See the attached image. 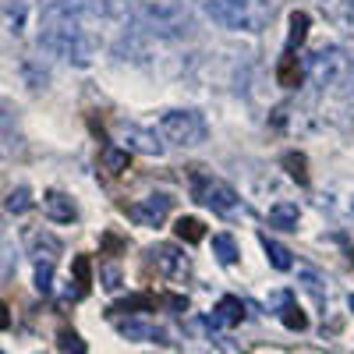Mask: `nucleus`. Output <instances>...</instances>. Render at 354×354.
<instances>
[{"label": "nucleus", "mask_w": 354, "mask_h": 354, "mask_svg": "<svg viewBox=\"0 0 354 354\" xmlns=\"http://www.w3.org/2000/svg\"><path fill=\"white\" fill-rule=\"evenodd\" d=\"M121 135L124 153H142V156H163V138L149 128H138V124H121L117 128Z\"/></svg>", "instance_id": "8"}, {"label": "nucleus", "mask_w": 354, "mask_h": 354, "mask_svg": "<svg viewBox=\"0 0 354 354\" xmlns=\"http://www.w3.org/2000/svg\"><path fill=\"white\" fill-rule=\"evenodd\" d=\"M213 252H216V259H220L223 266L238 262V245H234L230 234H213Z\"/></svg>", "instance_id": "19"}, {"label": "nucleus", "mask_w": 354, "mask_h": 354, "mask_svg": "<svg viewBox=\"0 0 354 354\" xmlns=\"http://www.w3.org/2000/svg\"><path fill=\"white\" fill-rule=\"evenodd\" d=\"M262 248H266V255H270V262L277 266V270H290V266H294L290 248H283L280 241H273V238H262Z\"/></svg>", "instance_id": "20"}, {"label": "nucleus", "mask_w": 354, "mask_h": 354, "mask_svg": "<svg viewBox=\"0 0 354 354\" xmlns=\"http://www.w3.org/2000/svg\"><path fill=\"white\" fill-rule=\"evenodd\" d=\"M277 78H280L283 88H298V85H301V64H298V57L283 53V61H280V68H277Z\"/></svg>", "instance_id": "16"}, {"label": "nucleus", "mask_w": 354, "mask_h": 354, "mask_svg": "<svg viewBox=\"0 0 354 354\" xmlns=\"http://www.w3.org/2000/svg\"><path fill=\"white\" fill-rule=\"evenodd\" d=\"M121 337H124V340H163V330L153 326V322H135V319H128V322H121Z\"/></svg>", "instance_id": "15"}, {"label": "nucleus", "mask_w": 354, "mask_h": 354, "mask_svg": "<svg viewBox=\"0 0 354 354\" xmlns=\"http://www.w3.org/2000/svg\"><path fill=\"white\" fill-rule=\"evenodd\" d=\"M103 287L106 290H117V287H121V270H117V266H103Z\"/></svg>", "instance_id": "28"}, {"label": "nucleus", "mask_w": 354, "mask_h": 354, "mask_svg": "<svg viewBox=\"0 0 354 354\" xmlns=\"http://www.w3.org/2000/svg\"><path fill=\"white\" fill-rule=\"evenodd\" d=\"M61 351L64 354H85V344L75 330H61Z\"/></svg>", "instance_id": "25"}, {"label": "nucleus", "mask_w": 354, "mask_h": 354, "mask_svg": "<svg viewBox=\"0 0 354 354\" xmlns=\"http://www.w3.org/2000/svg\"><path fill=\"white\" fill-rule=\"evenodd\" d=\"M245 319V305L241 298H220V305L213 308V326H238V322Z\"/></svg>", "instance_id": "13"}, {"label": "nucleus", "mask_w": 354, "mask_h": 354, "mask_svg": "<svg viewBox=\"0 0 354 354\" xmlns=\"http://www.w3.org/2000/svg\"><path fill=\"white\" fill-rule=\"evenodd\" d=\"M283 167H287V174L294 177V181L308 185V174H305V156H301V153H287V156H283Z\"/></svg>", "instance_id": "23"}, {"label": "nucleus", "mask_w": 354, "mask_h": 354, "mask_svg": "<svg viewBox=\"0 0 354 354\" xmlns=\"http://www.w3.org/2000/svg\"><path fill=\"white\" fill-rule=\"evenodd\" d=\"M0 354H4V351H0Z\"/></svg>", "instance_id": "34"}, {"label": "nucleus", "mask_w": 354, "mask_h": 354, "mask_svg": "<svg viewBox=\"0 0 354 354\" xmlns=\"http://www.w3.org/2000/svg\"><path fill=\"white\" fill-rule=\"evenodd\" d=\"M344 28H347V36H351L347 57H351V68H354V0H347V4H344Z\"/></svg>", "instance_id": "26"}, {"label": "nucleus", "mask_w": 354, "mask_h": 354, "mask_svg": "<svg viewBox=\"0 0 354 354\" xmlns=\"http://www.w3.org/2000/svg\"><path fill=\"white\" fill-rule=\"evenodd\" d=\"M308 36V15L305 11H294L290 15V36H287V50L283 53H294V46H301Z\"/></svg>", "instance_id": "17"}, {"label": "nucleus", "mask_w": 354, "mask_h": 354, "mask_svg": "<svg viewBox=\"0 0 354 354\" xmlns=\"http://www.w3.org/2000/svg\"><path fill=\"white\" fill-rule=\"evenodd\" d=\"M28 255H32V262H57V255H61V241L53 238L50 230H32L28 234Z\"/></svg>", "instance_id": "11"}, {"label": "nucleus", "mask_w": 354, "mask_h": 354, "mask_svg": "<svg viewBox=\"0 0 354 354\" xmlns=\"http://www.w3.org/2000/svg\"><path fill=\"white\" fill-rule=\"evenodd\" d=\"M0 241H4V227H0ZM0 252H4V248H0Z\"/></svg>", "instance_id": "32"}, {"label": "nucleus", "mask_w": 354, "mask_h": 354, "mask_svg": "<svg viewBox=\"0 0 354 354\" xmlns=\"http://www.w3.org/2000/svg\"><path fill=\"white\" fill-rule=\"evenodd\" d=\"M11 326V312H8V305L0 301V330H8Z\"/></svg>", "instance_id": "30"}, {"label": "nucleus", "mask_w": 354, "mask_h": 354, "mask_svg": "<svg viewBox=\"0 0 354 354\" xmlns=\"http://www.w3.org/2000/svg\"><path fill=\"white\" fill-rule=\"evenodd\" d=\"M43 213H46V220H53V223H71V220H78V205L71 202V195L50 188V192L43 195Z\"/></svg>", "instance_id": "10"}, {"label": "nucleus", "mask_w": 354, "mask_h": 354, "mask_svg": "<svg viewBox=\"0 0 354 354\" xmlns=\"http://www.w3.org/2000/svg\"><path fill=\"white\" fill-rule=\"evenodd\" d=\"M347 305H351V312H354V294H351V298H347Z\"/></svg>", "instance_id": "31"}, {"label": "nucleus", "mask_w": 354, "mask_h": 354, "mask_svg": "<svg viewBox=\"0 0 354 354\" xmlns=\"http://www.w3.org/2000/svg\"><path fill=\"white\" fill-rule=\"evenodd\" d=\"M75 277H78V283H82V290H85V283H88V259H85V255L75 259Z\"/></svg>", "instance_id": "29"}, {"label": "nucleus", "mask_w": 354, "mask_h": 354, "mask_svg": "<svg viewBox=\"0 0 354 354\" xmlns=\"http://www.w3.org/2000/svg\"><path fill=\"white\" fill-rule=\"evenodd\" d=\"M277 301L283 305L280 319H283V326H287V330H305V326H308V315H305L298 305H294V298H290L287 290H283V294H277Z\"/></svg>", "instance_id": "14"}, {"label": "nucleus", "mask_w": 354, "mask_h": 354, "mask_svg": "<svg viewBox=\"0 0 354 354\" xmlns=\"http://www.w3.org/2000/svg\"><path fill=\"white\" fill-rule=\"evenodd\" d=\"M270 227H277V230H298V220H301V209H298V202H287V198H280V202H273L270 205Z\"/></svg>", "instance_id": "12"}, {"label": "nucleus", "mask_w": 354, "mask_h": 354, "mask_svg": "<svg viewBox=\"0 0 354 354\" xmlns=\"http://www.w3.org/2000/svg\"><path fill=\"white\" fill-rule=\"evenodd\" d=\"M110 8L103 0H50L39 15V43L68 64H93L103 50Z\"/></svg>", "instance_id": "1"}, {"label": "nucleus", "mask_w": 354, "mask_h": 354, "mask_svg": "<svg viewBox=\"0 0 354 354\" xmlns=\"http://www.w3.org/2000/svg\"><path fill=\"white\" fill-rule=\"evenodd\" d=\"M192 198L198 205H205V209H213V213H238L241 209V195L234 192L223 177H213V174H205V170H192Z\"/></svg>", "instance_id": "4"}, {"label": "nucleus", "mask_w": 354, "mask_h": 354, "mask_svg": "<svg viewBox=\"0 0 354 354\" xmlns=\"http://www.w3.org/2000/svg\"><path fill=\"white\" fill-rule=\"evenodd\" d=\"M103 163L113 170V174H121L124 167H128V153H117V149H106L103 153Z\"/></svg>", "instance_id": "27"}, {"label": "nucleus", "mask_w": 354, "mask_h": 354, "mask_svg": "<svg viewBox=\"0 0 354 354\" xmlns=\"http://www.w3.org/2000/svg\"><path fill=\"white\" fill-rule=\"evenodd\" d=\"M308 78H312V85H319L322 93L326 88H337V85H344L347 78H351V57H347V50H340V46H322V50H315L312 57H308Z\"/></svg>", "instance_id": "5"}, {"label": "nucleus", "mask_w": 354, "mask_h": 354, "mask_svg": "<svg viewBox=\"0 0 354 354\" xmlns=\"http://www.w3.org/2000/svg\"><path fill=\"white\" fill-rule=\"evenodd\" d=\"M156 135L167 145H177V149H195L209 135V124L198 110H167L156 121Z\"/></svg>", "instance_id": "3"}, {"label": "nucleus", "mask_w": 354, "mask_h": 354, "mask_svg": "<svg viewBox=\"0 0 354 354\" xmlns=\"http://www.w3.org/2000/svg\"><path fill=\"white\" fill-rule=\"evenodd\" d=\"M170 195H163V192H156V195H145V198H138V202H131L128 205V216L138 223V227H160L167 216H170Z\"/></svg>", "instance_id": "7"}, {"label": "nucleus", "mask_w": 354, "mask_h": 354, "mask_svg": "<svg viewBox=\"0 0 354 354\" xmlns=\"http://www.w3.org/2000/svg\"><path fill=\"white\" fill-rule=\"evenodd\" d=\"M36 290L39 294H50L53 290V266L50 262H39L36 266Z\"/></svg>", "instance_id": "24"}, {"label": "nucleus", "mask_w": 354, "mask_h": 354, "mask_svg": "<svg viewBox=\"0 0 354 354\" xmlns=\"http://www.w3.org/2000/svg\"><path fill=\"white\" fill-rule=\"evenodd\" d=\"M174 234H177L185 245H198V241L205 238V230H202V223H198L195 216H181V220H177V227H174Z\"/></svg>", "instance_id": "18"}, {"label": "nucleus", "mask_w": 354, "mask_h": 354, "mask_svg": "<svg viewBox=\"0 0 354 354\" xmlns=\"http://www.w3.org/2000/svg\"><path fill=\"white\" fill-rule=\"evenodd\" d=\"M142 18L149 25V32H163V36H181V28H188V18H181V11H174L167 4L145 8Z\"/></svg>", "instance_id": "9"}, {"label": "nucleus", "mask_w": 354, "mask_h": 354, "mask_svg": "<svg viewBox=\"0 0 354 354\" xmlns=\"http://www.w3.org/2000/svg\"><path fill=\"white\" fill-rule=\"evenodd\" d=\"M4 209H8L11 216H25L28 209H32V192H28V188H15V192L8 195V202H4Z\"/></svg>", "instance_id": "21"}, {"label": "nucleus", "mask_w": 354, "mask_h": 354, "mask_svg": "<svg viewBox=\"0 0 354 354\" xmlns=\"http://www.w3.org/2000/svg\"><path fill=\"white\" fill-rule=\"evenodd\" d=\"M142 308H156V298H153V294H135V298H124L121 305H113L110 312L128 315V312H142Z\"/></svg>", "instance_id": "22"}, {"label": "nucleus", "mask_w": 354, "mask_h": 354, "mask_svg": "<svg viewBox=\"0 0 354 354\" xmlns=\"http://www.w3.org/2000/svg\"><path fill=\"white\" fill-rule=\"evenodd\" d=\"M351 216H354V195H351Z\"/></svg>", "instance_id": "33"}, {"label": "nucleus", "mask_w": 354, "mask_h": 354, "mask_svg": "<svg viewBox=\"0 0 354 354\" xmlns=\"http://www.w3.org/2000/svg\"><path fill=\"white\" fill-rule=\"evenodd\" d=\"M195 8L230 32H262L277 15V0H195Z\"/></svg>", "instance_id": "2"}, {"label": "nucleus", "mask_w": 354, "mask_h": 354, "mask_svg": "<svg viewBox=\"0 0 354 354\" xmlns=\"http://www.w3.org/2000/svg\"><path fill=\"white\" fill-rule=\"evenodd\" d=\"M149 262L156 266L167 280H174V283H181V280L192 277V259L177 245H153L149 248Z\"/></svg>", "instance_id": "6"}]
</instances>
